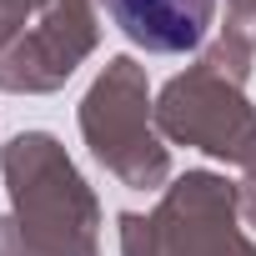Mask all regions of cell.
<instances>
[{
	"label": "cell",
	"instance_id": "cell-1",
	"mask_svg": "<svg viewBox=\"0 0 256 256\" xmlns=\"http://www.w3.org/2000/svg\"><path fill=\"white\" fill-rule=\"evenodd\" d=\"M0 181L36 256H100V201L50 131H20L0 151Z\"/></svg>",
	"mask_w": 256,
	"mask_h": 256
},
{
	"label": "cell",
	"instance_id": "cell-2",
	"mask_svg": "<svg viewBox=\"0 0 256 256\" xmlns=\"http://www.w3.org/2000/svg\"><path fill=\"white\" fill-rule=\"evenodd\" d=\"M80 141L90 156L131 191L171 186V146L156 131V100L146 86V66L131 56H110L106 70L80 96Z\"/></svg>",
	"mask_w": 256,
	"mask_h": 256
},
{
	"label": "cell",
	"instance_id": "cell-3",
	"mask_svg": "<svg viewBox=\"0 0 256 256\" xmlns=\"http://www.w3.org/2000/svg\"><path fill=\"white\" fill-rule=\"evenodd\" d=\"M241 221V191L236 181L216 171H186L161 191V206L151 216L120 211L116 236L120 256H256Z\"/></svg>",
	"mask_w": 256,
	"mask_h": 256
},
{
	"label": "cell",
	"instance_id": "cell-4",
	"mask_svg": "<svg viewBox=\"0 0 256 256\" xmlns=\"http://www.w3.org/2000/svg\"><path fill=\"white\" fill-rule=\"evenodd\" d=\"M156 131L171 146H191V151H206L211 161L246 166V156L256 151V110L241 80L221 76L196 56V66H186L161 86Z\"/></svg>",
	"mask_w": 256,
	"mask_h": 256
},
{
	"label": "cell",
	"instance_id": "cell-5",
	"mask_svg": "<svg viewBox=\"0 0 256 256\" xmlns=\"http://www.w3.org/2000/svg\"><path fill=\"white\" fill-rule=\"evenodd\" d=\"M96 46H100L96 6L90 0H56L0 56V90H10V96H50L76 76V66Z\"/></svg>",
	"mask_w": 256,
	"mask_h": 256
},
{
	"label": "cell",
	"instance_id": "cell-6",
	"mask_svg": "<svg viewBox=\"0 0 256 256\" xmlns=\"http://www.w3.org/2000/svg\"><path fill=\"white\" fill-rule=\"evenodd\" d=\"M106 16L131 46L151 56H191L206 50L216 0H106Z\"/></svg>",
	"mask_w": 256,
	"mask_h": 256
},
{
	"label": "cell",
	"instance_id": "cell-7",
	"mask_svg": "<svg viewBox=\"0 0 256 256\" xmlns=\"http://www.w3.org/2000/svg\"><path fill=\"white\" fill-rule=\"evenodd\" d=\"M30 20H36L30 6H20V0H0V56H6V50L30 30Z\"/></svg>",
	"mask_w": 256,
	"mask_h": 256
},
{
	"label": "cell",
	"instance_id": "cell-8",
	"mask_svg": "<svg viewBox=\"0 0 256 256\" xmlns=\"http://www.w3.org/2000/svg\"><path fill=\"white\" fill-rule=\"evenodd\" d=\"M231 36H241L251 50H256V0H226V26Z\"/></svg>",
	"mask_w": 256,
	"mask_h": 256
},
{
	"label": "cell",
	"instance_id": "cell-9",
	"mask_svg": "<svg viewBox=\"0 0 256 256\" xmlns=\"http://www.w3.org/2000/svg\"><path fill=\"white\" fill-rule=\"evenodd\" d=\"M0 256H36V246L20 236L16 216H0Z\"/></svg>",
	"mask_w": 256,
	"mask_h": 256
},
{
	"label": "cell",
	"instance_id": "cell-10",
	"mask_svg": "<svg viewBox=\"0 0 256 256\" xmlns=\"http://www.w3.org/2000/svg\"><path fill=\"white\" fill-rule=\"evenodd\" d=\"M241 171H246V176H241V186H236V191H241V221H251V226H256V151L246 156V166H241Z\"/></svg>",
	"mask_w": 256,
	"mask_h": 256
},
{
	"label": "cell",
	"instance_id": "cell-11",
	"mask_svg": "<svg viewBox=\"0 0 256 256\" xmlns=\"http://www.w3.org/2000/svg\"><path fill=\"white\" fill-rule=\"evenodd\" d=\"M20 6H30V10H36V16H40V10H46V6H56V0H20Z\"/></svg>",
	"mask_w": 256,
	"mask_h": 256
}]
</instances>
